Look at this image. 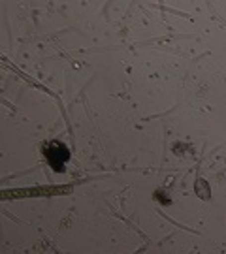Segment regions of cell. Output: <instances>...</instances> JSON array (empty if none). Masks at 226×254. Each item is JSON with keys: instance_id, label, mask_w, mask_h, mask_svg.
<instances>
[{"instance_id": "6da1fadb", "label": "cell", "mask_w": 226, "mask_h": 254, "mask_svg": "<svg viewBox=\"0 0 226 254\" xmlns=\"http://www.w3.org/2000/svg\"><path fill=\"white\" fill-rule=\"evenodd\" d=\"M44 156L55 172H63L66 162L70 160V151H68V147L64 145L63 141L53 139V141L44 145Z\"/></svg>"}]
</instances>
